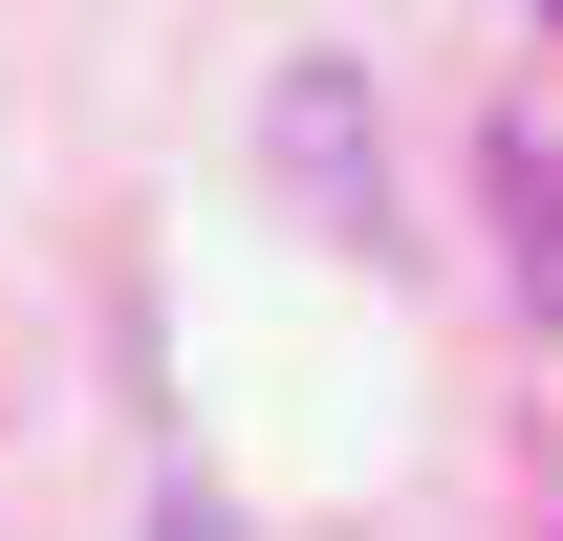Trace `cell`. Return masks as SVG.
Masks as SVG:
<instances>
[{
    "label": "cell",
    "instance_id": "1",
    "mask_svg": "<svg viewBox=\"0 0 563 541\" xmlns=\"http://www.w3.org/2000/svg\"><path fill=\"white\" fill-rule=\"evenodd\" d=\"M282 174H303V217H325V239H368V261H390V174H368V66H325V44L282 66Z\"/></svg>",
    "mask_w": 563,
    "mask_h": 541
},
{
    "label": "cell",
    "instance_id": "2",
    "mask_svg": "<svg viewBox=\"0 0 563 541\" xmlns=\"http://www.w3.org/2000/svg\"><path fill=\"white\" fill-rule=\"evenodd\" d=\"M498 217H520V303L563 325V131H542V109L498 131Z\"/></svg>",
    "mask_w": 563,
    "mask_h": 541
},
{
    "label": "cell",
    "instance_id": "3",
    "mask_svg": "<svg viewBox=\"0 0 563 541\" xmlns=\"http://www.w3.org/2000/svg\"><path fill=\"white\" fill-rule=\"evenodd\" d=\"M152 541H239V498H217V476H174V498H152Z\"/></svg>",
    "mask_w": 563,
    "mask_h": 541
},
{
    "label": "cell",
    "instance_id": "4",
    "mask_svg": "<svg viewBox=\"0 0 563 541\" xmlns=\"http://www.w3.org/2000/svg\"><path fill=\"white\" fill-rule=\"evenodd\" d=\"M542 22H563V0H542Z\"/></svg>",
    "mask_w": 563,
    "mask_h": 541
}]
</instances>
